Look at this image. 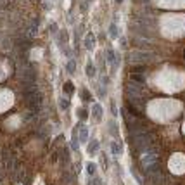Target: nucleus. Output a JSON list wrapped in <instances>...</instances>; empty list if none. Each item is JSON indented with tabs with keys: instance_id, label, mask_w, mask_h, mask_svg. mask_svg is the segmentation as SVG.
<instances>
[{
	"instance_id": "26",
	"label": "nucleus",
	"mask_w": 185,
	"mask_h": 185,
	"mask_svg": "<svg viewBox=\"0 0 185 185\" xmlns=\"http://www.w3.org/2000/svg\"><path fill=\"white\" fill-rule=\"evenodd\" d=\"M80 9H82V12H85L87 9H88V4H87V2H82V5H80Z\"/></svg>"
},
{
	"instance_id": "12",
	"label": "nucleus",
	"mask_w": 185,
	"mask_h": 185,
	"mask_svg": "<svg viewBox=\"0 0 185 185\" xmlns=\"http://www.w3.org/2000/svg\"><path fill=\"white\" fill-rule=\"evenodd\" d=\"M64 93H66V95H73V93H74V85H73V82H66V83H64Z\"/></svg>"
},
{
	"instance_id": "2",
	"label": "nucleus",
	"mask_w": 185,
	"mask_h": 185,
	"mask_svg": "<svg viewBox=\"0 0 185 185\" xmlns=\"http://www.w3.org/2000/svg\"><path fill=\"white\" fill-rule=\"evenodd\" d=\"M126 97H142L144 95V85H140V83H135L130 80L128 83H126Z\"/></svg>"
},
{
	"instance_id": "25",
	"label": "nucleus",
	"mask_w": 185,
	"mask_h": 185,
	"mask_svg": "<svg viewBox=\"0 0 185 185\" xmlns=\"http://www.w3.org/2000/svg\"><path fill=\"white\" fill-rule=\"evenodd\" d=\"M90 185H102V180H100L99 177H93L92 180H90Z\"/></svg>"
},
{
	"instance_id": "19",
	"label": "nucleus",
	"mask_w": 185,
	"mask_h": 185,
	"mask_svg": "<svg viewBox=\"0 0 185 185\" xmlns=\"http://www.w3.org/2000/svg\"><path fill=\"white\" fill-rule=\"evenodd\" d=\"M87 76H90V78H92V76H95V66H93L92 62H88V64H87Z\"/></svg>"
},
{
	"instance_id": "11",
	"label": "nucleus",
	"mask_w": 185,
	"mask_h": 185,
	"mask_svg": "<svg viewBox=\"0 0 185 185\" xmlns=\"http://www.w3.org/2000/svg\"><path fill=\"white\" fill-rule=\"evenodd\" d=\"M68 40H69V33H68L66 30H62V31H61V33H59V43L62 45V47H66Z\"/></svg>"
},
{
	"instance_id": "23",
	"label": "nucleus",
	"mask_w": 185,
	"mask_h": 185,
	"mask_svg": "<svg viewBox=\"0 0 185 185\" xmlns=\"http://www.w3.org/2000/svg\"><path fill=\"white\" fill-rule=\"evenodd\" d=\"M78 135H74L73 137V140H71V149H73V151H78Z\"/></svg>"
},
{
	"instance_id": "29",
	"label": "nucleus",
	"mask_w": 185,
	"mask_h": 185,
	"mask_svg": "<svg viewBox=\"0 0 185 185\" xmlns=\"http://www.w3.org/2000/svg\"><path fill=\"white\" fill-rule=\"evenodd\" d=\"M2 11H4V5H2V4H0V12H2Z\"/></svg>"
},
{
	"instance_id": "10",
	"label": "nucleus",
	"mask_w": 185,
	"mask_h": 185,
	"mask_svg": "<svg viewBox=\"0 0 185 185\" xmlns=\"http://www.w3.org/2000/svg\"><path fill=\"white\" fill-rule=\"evenodd\" d=\"M99 149H100V142L95 138V140H92V142L88 144V149H87V151H88V154H95Z\"/></svg>"
},
{
	"instance_id": "5",
	"label": "nucleus",
	"mask_w": 185,
	"mask_h": 185,
	"mask_svg": "<svg viewBox=\"0 0 185 185\" xmlns=\"http://www.w3.org/2000/svg\"><path fill=\"white\" fill-rule=\"evenodd\" d=\"M109 151H111V154H112V156H119V154L123 152V145L119 144V142L112 140L111 144H109Z\"/></svg>"
},
{
	"instance_id": "8",
	"label": "nucleus",
	"mask_w": 185,
	"mask_h": 185,
	"mask_svg": "<svg viewBox=\"0 0 185 185\" xmlns=\"http://www.w3.org/2000/svg\"><path fill=\"white\" fill-rule=\"evenodd\" d=\"M92 114H93V118H95L97 121H100V119H102V106H100L99 102L92 106Z\"/></svg>"
},
{
	"instance_id": "22",
	"label": "nucleus",
	"mask_w": 185,
	"mask_h": 185,
	"mask_svg": "<svg viewBox=\"0 0 185 185\" xmlns=\"http://www.w3.org/2000/svg\"><path fill=\"white\" fill-rule=\"evenodd\" d=\"M145 71V66H142V64H137V66L132 68V73H144Z\"/></svg>"
},
{
	"instance_id": "28",
	"label": "nucleus",
	"mask_w": 185,
	"mask_h": 185,
	"mask_svg": "<svg viewBox=\"0 0 185 185\" xmlns=\"http://www.w3.org/2000/svg\"><path fill=\"white\" fill-rule=\"evenodd\" d=\"M119 43H121L123 48H125V47H126V38H119Z\"/></svg>"
},
{
	"instance_id": "27",
	"label": "nucleus",
	"mask_w": 185,
	"mask_h": 185,
	"mask_svg": "<svg viewBox=\"0 0 185 185\" xmlns=\"http://www.w3.org/2000/svg\"><path fill=\"white\" fill-rule=\"evenodd\" d=\"M50 31H52L54 35H57V33H56V31H57V24H52V26H50Z\"/></svg>"
},
{
	"instance_id": "3",
	"label": "nucleus",
	"mask_w": 185,
	"mask_h": 185,
	"mask_svg": "<svg viewBox=\"0 0 185 185\" xmlns=\"http://www.w3.org/2000/svg\"><path fill=\"white\" fill-rule=\"evenodd\" d=\"M140 163L144 168L151 166V164H156L159 163V159H158V154H156V151H151V152H144V156L140 158Z\"/></svg>"
},
{
	"instance_id": "4",
	"label": "nucleus",
	"mask_w": 185,
	"mask_h": 185,
	"mask_svg": "<svg viewBox=\"0 0 185 185\" xmlns=\"http://www.w3.org/2000/svg\"><path fill=\"white\" fill-rule=\"evenodd\" d=\"M106 61H108V62L111 64L112 71H116V69H118L119 59H118V56H116V52L112 50V48H108V50H106Z\"/></svg>"
},
{
	"instance_id": "7",
	"label": "nucleus",
	"mask_w": 185,
	"mask_h": 185,
	"mask_svg": "<svg viewBox=\"0 0 185 185\" xmlns=\"http://www.w3.org/2000/svg\"><path fill=\"white\" fill-rule=\"evenodd\" d=\"M28 35H30V38H35L38 35V19H33V22L28 26Z\"/></svg>"
},
{
	"instance_id": "16",
	"label": "nucleus",
	"mask_w": 185,
	"mask_h": 185,
	"mask_svg": "<svg viewBox=\"0 0 185 185\" xmlns=\"http://www.w3.org/2000/svg\"><path fill=\"white\" fill-rule=\"evenodd\" d=\"M132 82H135V83H140V85H144V82H145V78L142 76V74H138V73H132V78H130Z\"/></svg>"
},
{
	"instance_id": "24",
	"label": "nucleus",
	"mask_w": 185,
	"mask_h": 185,
	"mask_svg": "<svg viewBox=\"0 0 185 185\" xmlns=\"http://www.w3.org/2000/svg\"><path fill=\"white\" fill-rule=\"evenodd\" d=\"M109 106H111L112 116H118V108H116V102H114V100H111V104H109Z\"/></svg>"
},
{
	"instance_id": "1",
	"label": "nucleus",
	"mask_w": 185,
	"mask_h": 185,
	"mask_svg": "<svg viewBox=\"0 0 185 185\" xmlns=\"http://www.w3.org/2000/svg\"><path fill=\"white\" fill-rule=\"evenodd\" d=\"M156 59V56L152 52H145V50H133L130 52L128 56H126V61L132 64H147V62H152Z\"/></svg>"
},
{
	"instance_id": "17",
	"label": "nucleus",
	"mask_w": 185,
	"mask_h": 185,
	"mask_svg": "<svg viewBox=\"0 0 185 185\" xmlns=\"http://www.w3.org/2000/svg\"><path fill=\"white\" fill-rule=\"evenodd\" d=\"M76 114H78V118H80V121H85V119L88 118V111H87V109H83V108L78 109Z\"/></svg>"
},
{
	"instance_id": "13",
	"label": "nucleus",
	"mask_w": 185,
	"mask_h": 185,
	"mask_svg": "<svg viewBox=\"0 0 185 185\" xmlns=\"http://www.w3.org/2000/svg\"><path fill=\"white\" fill-rule=\"evenodd\" d=\"M80 99H82L83 102H90V100H92V95H90V92L87 88H82L80 90Z\"/></svg>"
},
{
	"instance_id": "18",
	"label": "nucleus",
	"mask_w": 185,
	"mask_h": 185,
	"mask_svg": "<svg viewBox=\"0 0 185 185\" xmlns=\"http://www.w3.org/2000/svg\"><path fill=\"white\" fill-rule=\"evenodd\" d=\"M109 133L118 137V125H116L114 121H109Z\"/></svg>"
},
{
	"instance_id": "21",
	"label": "nucleus",
	"mask_w": 185,
	"mask_h": 185,
	"mask_svg": "<svg viewBox=\"0 0 185 185\" xmlns=\"http://www.w3.org/2000/svg\"><path fill=\"white\" fill-rule=\"evenodd\" d=\"M95 170H97L95 163H88V164H87V171H88V175H95Z\"/></svg>"
},
{
	"instance_id": "15",
	"label": "nucleus",
	"mask_w": 185,
	"mask_h": 185,
	"mask_svg": "<svg viewBox=\"0 0 185 185\" xmlns=\"http://www.w3.org/2000/svg\"><path fill=\"white\" fill-rule=\"evenodd\" d=\"M66 71L69 74H74V71H76V62H74V59H69L66 62Z\"/></svg>"
},
{
	"instance_id": "9",
	"label": "nucleus",
	"mask_w": 185,
	"mask_h": 185,
	"mask_svg": "<svg viewBox=\"0 0 185 185\" xmlns=\"http://www.w3.org/2000/svg\"><path fill=\"white\" fill-rule=\"evenodd\" d=\"M93 43H95V37H93V33H88L85 37V40H83V47L87 50H90V48H93Z\"/></svg>"
},
{
	"instance_id": "14",
	"label": "nucleus",
	"mask_w": 185,
	"mask_h": 185,
	"mask_svg": "<svg viewBox=\"0 0 185 185\" xmlns=\"http://www.w3.org/2000/svg\"><path fill=\"white\" fill-rule=\"evenodd\" d=\"M109 35H111V38H118L119 37V31H118L116 22H111V24H109Z\"/></svg>"
},
{
	"instance_id": "20",
	"label": "nucleus",
	"mask_w": 185,
	"mask_h": 185,
	"mask_svg": "<svg viewBox=\"0 0 185 185\" xmlns=\"http://www.w3.org/2000/svg\"><path fill=\"white\" fill-rule=\"evenodd\" d=\"M59 108L62 109V111H68V109H69V100L68 99H59Z\"/></svg>"
},
{
	"instance_id": "6",
	"label": "nucleus",
	"mask_w": 185,
	"mask_h": 185,
	"mask_svg": "<svg viewBox=\"0 0 185 185\" xmlns=\"http://www.w3.org/2000/svg\"><path fill=\"white\" fill-rule=\"evenodd\" d=\"M80 132H78V140L82 142V144H85L87 140H88V128L87 126H80Z\"/></svg>"
},
{
	"instance_id": "30",
	"label": "nucleus",
	"mask_w": 185,
	"mask_h": 185,
	"mask_svg": "<svg viewBox=\"0 0 185 185\" xmlns=\"http://www.w3.org/2000/svg\"><path fill=\"white\" fill-rule=\"evenodd\" d=\"M116 2H118V4H121V2H123V0H116Z\"/></svg>"
}]
</instances>
